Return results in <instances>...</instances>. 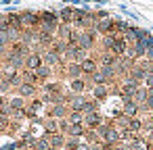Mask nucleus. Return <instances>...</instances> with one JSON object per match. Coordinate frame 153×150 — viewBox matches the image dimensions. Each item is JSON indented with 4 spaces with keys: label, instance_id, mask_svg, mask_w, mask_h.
Listing matches in <instances>:
<instances>
[{
    "label": "nucleus",
    "instance_id": "1",
    "mask_svg": "<svg viewBox=\"0 0 153 150\" xmlns=\"http://www.w3.org/2000/svg\"><path fill=\"white\" fill-rule=\"evenodd\" d=\"M99 71V63L94 61V59H86V61H82V73H86V75H94Z\"/></svg>",
    "mask_w": 153,
    "mask_h": 150
},
{
    "label": "nucleus",
    "instance_id": "2",
    "mask_svg": "<svg viewBox=\"0 0 153 150\" xmlns=\"http://www.w3.org/2000/svg\"><path fill=\"white\" fill-rule=\"evenodd\" d=\"M51 115H53L55 119H63V117L67 115V106H65L63 102H57V104L53 106V110H51Z\"/></svg>",
    "mask_w": 153,
    "mask_h": 150
},
{
    "label": "nucleus",
    "instance_id": "3",
    "mask_svg": "<svg viewBox=\"0 0 153 150\" xmlns=\"http://www.w3.org/2000/svg\"><path fill=\"white\" fill-rule=\"evenodd\" d=\"M67 75L71 77V81H74V79H80V75H82V65L71 63V65L67 67Z\"/></svg>",
    "mask_w": 153,
    "mask_h": 150
},
{
    "label": "nucleus",
    "instance_id": "4",
    "mask_svg": "<svg viewBox=\"0 0 153 150\" xmlns=\"http://www.w3.org/2000/svg\"><path fill=\"white\" fill-rule=\"evenodd\" d=\"M71 90H74V94H82L86 90V81L84 79H74L71 81Z\"/></svg>",
    "mask_w": 153,
    "mask_h": 150
},
{
    "label": "nucleus",
    "instance_id": "5",
    "mask_svg": "<svg viewBox=\"0 0 153 150\" xmlns=\"http://www.w3.org/2000/svg\"><path fill=\"white\" fill-rule=\"evenodd\" d=\"M19 92H21V96H34V94H36V86H32V83H21V86H19Z\"/></svg>",
    "mask_w": 153,
    "mask_h": 150
},
{
    "label": "nucleus",
    "instance_id": "6",
    "mask_svg": "<svg viewBox=\"0 0 153 150\" xmlns=\"http://www.w3.org/2000/svg\"><path fill=\"white\" fill-rule=\"evenodd\" d=\"M92 94H94L97 100H105V98H107V88H105V86H94Z\"/></svg>",
    "mask_w": 153,
    "mask_h": 150
},
{
    "label": "nucleus",
    "instance_id": "7",
    "mask_svg": "<svg viewBox=\"0 0 153 150\" xmlns=\"http://www.w3.org/2000/svg\"><path fill=\"white\" fill-rule=\"evenodd\" d=\"M36 77H40V79L51 77V67H48V65H42L40 69H36Z\"/></svg>",
    "mask_w": 153,
    "mask_h": 150
},
{
    "label": "nucleus",
    "instance_id": "8",
    "mask_svg": "<svg viewBox=\"0 0 153 150\" xmlns=\"http://www.w3.org/2000/svg\"><path fill=\"white\" fill-rule=\"evenodd\" d=\"M57 127H59L57 119H48V121H46V131H51V133H57Z\"/></svg>",
    "mask_w": 153,
    "mask_h": 150
},
{
    "label": "nucleus",
    "instance_id": "9",
    "mask_svg": "<svg viewBox=\"0 0 153 150\" xmlns=\"http://www.w3.org/2000/svg\"><path fill=\"white\" fill-rule=\"evenodd\" d=\"M11 108H23V98H15V100H11Z\"/></svg>",
    "mask_w": 153,
    "mask_h": 150
}]
</instances>
